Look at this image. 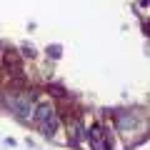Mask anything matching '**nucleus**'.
Listing matches in <instances>:
<instances>
[{"label": "nucleus", "instance_id": "nucleus-1", "mask_svg": "<svg viewBox=\"0 0 150 150\" xmlns=\"http://www.w3.org/2000/svg\"><path fill=\"white\" fill-rule=\"evenodd\" d=\"M30 120L38 125V130H40L43 135L53 138V135L58 133V125H60V112L55 110L48 100H43V103H38V105H33Z\"/></svg>", "mask_w": 150, "mask_h": 150}, {"label": "nucleus", "instance_id": "nucleus-2", "mask_svg": "<svg viewBox=\"0 0 150 150\" xmlns=\"http://www.w3.org/2000/svg\"><path fill=\"white\" fill-rule=\"evenodd\" d=\"M33 93H20V90H15V93H8L5 95V105L10 108L13 112H15L18 118H23V120H30V112H33Z\"/></svg>", "mask_w": 150, "mask_h": 150}, {"label": "nucleus", "instance_id": "nucleus-3", "mask_svg": "<svg viewBox=\"0 0 150 150\" xmlns=\"http://www.w3.org/2000/svg\"><path fill=\"white\" fill-rule=\"evenodd\" d=\"M112 123L120 133H133L143 120H138V112L135 110H112Z\"/></svg>", "mask_w": 150, "mask_h": 150}, {"label": "nucleus", "instance_id": "nucleus-4", "mask_svg": "<svg viewBox=\"0 0 150 150\" xmlns=\"http://www.w3.org/2000/svg\"><path fill=\"white\" fill-rule=\"evenodd\" d=\"M88 140H90V148L93 150H112V143L105 133V125L103 123H93L90 130H88Z\"/></svg>", "mask_w": 150, "mask_h": 150}, {"label": "nucleus", "instance_id": "nucleus-5", "mask_svg": "<svg viewBox=\"0 0 150 150\" xmlns=\"http://www.w3.org/2000/svg\"><path fill=\"white\" fill-rule=\"evenodd\" d=\"M68 133H70V143H73V145H80L83 140H88L85 130H83V123H80L78 118H70V123H68Z\"/></svg>", "mask_w": 150, "mask_h": 150}, {"label": "nucleus", "instance_id": "nucleus-6", "mask_svg": "<svg viewBox=\"0 0 150 150\" xmlns=\"http://www.w3.org/2000/svg\"><path fill=\"white\" fill-rule=\"evenodd\" d=\"M5 68H8V73H10V75L20 73V68H23L20 55H18V53H13V50H8V53H5Z\"/></svg>", "mask_w": 150, "mask_h": 150}, {"label": "nucleus", "instance_id": "nucleus-7", "mask_svg": "<svg viewBox=\"0 0 150 150\" xmlns=\"http://www.w3.org/2000/svg\"><path fill=\"white\" fill-rule=\"evenodd\" d=\"M48 90L53 93V95H60V98H65V90H63L60 85H55V83H50V85H48Z\"/></svg>", "mask_w": 150, "mask_h": 150}, {"label": "nucleus", "instance_id": "nucleus-8", "mask_svg": "<svg viewBox=\"0 0 150 150\" xmlns=\"http://www.w3.org/2000/svg\"><path fill=\"white\" fill-rule=\"evenodd\" d=\"M148 5H150V0H140V3H138V8H140V13H143V18H148Z\"/></svg>", "mask_w": 150, "mask_h": 150}]
</instances>
